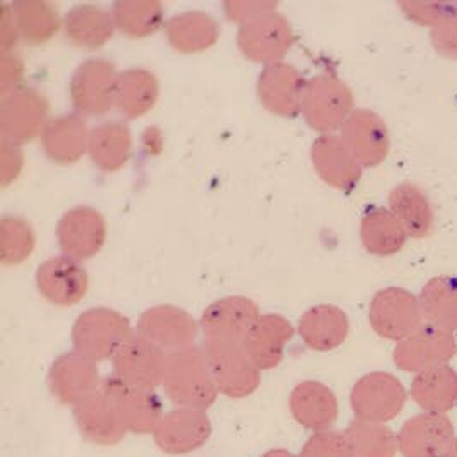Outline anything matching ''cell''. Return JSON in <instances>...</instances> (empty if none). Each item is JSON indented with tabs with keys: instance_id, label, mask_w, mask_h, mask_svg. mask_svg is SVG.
Wrapping results in <instances>:
<instances>
[{
	"instance_id": "ffe728a7",
	"label": "cell",
	"mask_w": 457,
	"mask_h": 457,
	"mask_svg": "<svg viewBox=\"0 0 457 457\" xmlns=\"http://www.w3.org/2000/svg\"><path fill=\"white\" fill-rule=\"evenodd\" d=\"M106 227L95 209L78 208L65 212L59 223V244L65 255L81 261L104 247Z\"/></svg>"
},
{
	"instance_id": "8992f818",
	"label": "cell",
	"mask_w": 457,
	"mask_h": 457,
	"mask_svg": "<svg viewBox=\"0 0 457 457\" xmlns=\"http://www.w3.org/2000/svg\"><path fill=\"white\" fill-rule=\"evenodd\" d=\"M369 320L375 334L395 343L406 339L425 322L418 296L395 287L375 293Z\"/></svg>"
},
{
	"instance_id": "d4e9b609",
	"label": "cell",
	"mask_w": 457,
	"mask_h": 457,
	"mask_svg": "<svg viewBox=\"0 0 457 457\" xmlns=\"http://www.w3.org/2000/svg\"><path fill=\"white\" fill-rule=\"evenodd\" d=\"M293 337L290 322L281 315H261L244 346L259 370H270L279 365L287 343Z\"/></svg>"
},
{
	"instance_id": "836d02e7",
	"label": "cell",
	"mask_w": 457,
	"mask_h": 457,
	"mask_svg": "<svg viewBox=\"0 0 457 457\" xmlns=\"http://www.w3.org/2000/svg\"><path fill=\"white\" fill-rule=\"evenodd\" d=\"M158 84L156 79L145 71H129L119 76L115 104L127 117L136 119L145 113L156 102Z\"/></svg>"
},
{
	"instance_id": "e0dca14e",
	"label": "cell",
	"mask_w": 457,
	"mask_h": 457,
	"mask_svg": "<svg viewBox=\"0 0 457 457\" xmlns=\"http://www.w3.org/2000/svg\"><path fill=\"white\" fill-rule=\"evenodd\" d=\"M119 76L112 63L89 61L84 63L71 86L72 100L81 113L102 115L115 104Z\"/></svg>"
},
{
	"instance_id": "7402d4cb",
	"label": "cell",
	"mask_w": 457,
	"mask_h": 457,
	"mask_svg": "<svg viewBox=\"0 0 457 457\" xmlns=\"http://www.w3.org/2000/svg\"><path fill=\"white\" fill-rule=\"evenodd\" d=\"M290 411L296 423L317 434L333 428L339 415V406L328 386L307 380L291 391Z\"/></svg>"
},
{
	"instance_id": "ee69618b",
	"label": "cell",
	"mask_w": 457,
	"mask_h": 457,
	"mask_svg": "<svg viewBox=\"0 0 457 457\" xmlns=\"http://www.w3.org/2000/svg\"><path fill=\"white\" fill-rule=\"evenodd\" d=\"M444 457H457V436L456 440H454V444H453V447L447 451V454Z\"/></svg>"
},
{
	"instance_id": "ac0fdd59",
	"label": "cell",
	"mask_w": 457,
	"mask_h": 457,
	"mask_svg": "<svg viewBox=\"0 0 457 457\" xmlns=\"http://www.w3.org/2000/svg\"><path fill=\"white\" fill-rule=\"evenodd\" d=\"M137 333L171 353L192 346L197 336V324L187 312L171 305H160L143 313Z\"/></svg>"
},
{
	"instance_id": "30bf717a",
	"label": "cell",
	"mask_w": 457,
	"mask_h": 457,
	"mask_svg": "<svg viewBox=\"0 0 457 457\" xmlns=\"http://www.w3.org/2000/svg\"><path fill=\"white\" fill-rule=\"evenodd\" d=\"M456 440L451 418L442 413H420L406 420L397 434L403 457H444Z\"/></svg>"
},
{
	"instance_id": "b9f144b4",
	"label": "cell",
	"mask_w": 457,
	"mask_h": 457,
	"mask_svg": "<svg viewBox=\"0 0 457 457\" xmlns=\"http://www.w3.org/2000/svg\"><path fill=\"white\" fill-rule=\"evenodd\" d=\"M432 43L442 57L457 61V7L430 33Z\"/></svg>"
},
{
	"instance_id": "2e32d148",
	"label": "cell",
	"mask_w": 457,
	"mask_h": 457,
	"mask_svg": "<svg viewBox=\"0 0 457 457\" xmlns=\"http://www.w3.org/2000/svg\"><path fill=\"white\" fill-rule=\"evenodd\" d=\"M37 287L50 303L71 307L86 296L89 278L79 261L61 255L43 262L37 270Z\"/></svg>"
},
{
	"instance_id": "4dcf8cb0",
	"label": "cell",
	"mask_w": 457,
	"mask_h": 457,
	"mask_svg": "<svg viewBox=\"0 0 457 457\" xmlns=\"http://www.w3.org/2000/svg\"><path fill=\"white\" fill-rule=\"evenodd\" d=\"M43 145L54 162L74 163L89 147L86 124L76 115L59 117L45 127Z\"/></svg>"
},
{
	"instance_id": "5bb4252c",
	"label": "cell",
	"mask_w": 457,
	"mask_h": 457,
	"mask_svg": "<svg viewBox=\"0 0 457 457\" xmlns=\"http://www.w3.org/2000/svg\"><path fill=\"white\" fill-rule=\"evenodd\" d=\"M341 137L363 168L380 165L391 149L387 125L367 108L354 110L341 129Z\"/></svg>"
},
{
	"instance_id": "4fadbf2b",
	"label": "cell",
	"mask_w": 457,
	"mask_h": 457,
	"mask_svg": "<svg viewBox=\"0 0 457 457\" xmlns=\"http://www.w3.org/2000/svg\"><path fill=\"white\" fill-rule=\"evenodd\" d=\"M102 386L96 363L78 352L57 358L48 374V387L54 397L71 406L100 393Z\"/></svg>"
},
{
	"instance_id": "7c38bea8",
	"label": "cell",
	"mask_w": 457,
	"mask_h": 457,
	"mask_svg": "<svg viewBox=\"0 0 457 457\" xmlns=\"http://www.w3.org/2000/svg\"><path fill=\"white\" fill-rule=\"evenodd\" d=\"M211 430V420L204 410L175 408L162 418L153 436L165 454L184 456L201 449L208 442Z\"/></svg>"
},
{
	"instance_id": "44dd1931",
	"label": "cell",
	"mask_w": 457,
	"mask_h": 457,
	"mask_svg": "<svg viewBox=\"0 0 457 457\" xmlns=\"http://www.w3.org/2000/svg\"><path fill=\"white\" fill-rule=\"evenodd\" d=\"M46 104L42 96L28 87H14L2 102V132L12 143L33 139L42 130Z\"/></svg>"
},
{
	"instance_id": "603a6c76",
	"label": "cell",
	"mask_w": 457,
	"mask_h": 457,
	"mask_svg": "<svg viewBox=\"0 0 457 457\" xmlns=\"http://www.w3.org/2000/svg\"><path fill=\"white\" fill-rule=\"evenodd\" d=\"M305 86L298 71L285 63H270L259 78V98L272 113L296 117L302 112Z\"/></svg>"
},
{
	"instance_id": "f1b7e54d",
	"label": "cell",
	"mask_w": 457,
	"mask_h": 457,
	"mask_svg": "<svg viewBox=\"0 0 457 457\" xmlns=\"http://www.w3.org/2000/svg\"><path fill=\"white\" fill-rule=\"evenodd\" d=\"M425 322L444 331H457V278L436 276L428 279L418 296Z\"/></svg>"
},
{
	"instance_id": "60d3db41",
	"label": "cell",
	"mask_w": 457,
	"mask_h": 457,
	"mask_svg": "<svg viewBox=\"0 0 457 457\" xmlns=\"http://www.w3.org/2000/svg\"><path fill=\"white\" fill-rule=\"evenodd\" d=\"M401 11L416 24L436 28L457 7V2H399Z\"/></svg>"
},
{
	"instance_id": "d590c367",
	"label": "cell",
	"mask_w": 457,
	"mask_h": 457,
	"mask_svg": "<svg viewBox=\"0 0 457 457\" xmlns=\"http://www.w3.org/2000/svg\"><path fill=\"white\" fill-rule=\"evenodd\" d=\"M168 38L177 50L197 52L216 42L218 28L204 14H184L168 24Z\"/></svg>"
},
{
	"instance_id": "ab89813d",
	"label": "cell",
	"mask_w": 457,
	"mask_h": 457,
	"mask_svg": "<svg viewBox=\"0 0 457 457\" xmlns=\"http://www.w3.org/2000/svg\"><path fill=\"white\" fill-rule=\"evenodd\" d=\"M298 457H354V454L345 434L326 430L313 434Z\"/></svg>"
},
{
	"instance_id": "f546056e",
	"label": "cell",
	"mask_w": 457,
	"mask_h": 457,
	"mask_svg": "<svg viewBox=\"0 0 457 457\" xmlns=\"http://www.w3.org/2000/svg\"><path fill=\"white\" fill-rule=\"evenodd\" d=\"M360 237L363 247L378 257L395 255L408 242V231L391 209H372L361 220Z\"/></svg>"
},
{
	"instance_id": "8fae6325",
	"label": "cell",
	"mask_w": 457,
	"mask_h": 457,
	"mask_svg": "<svg viewBox=\"0 0 457 457\" xmlns=\"http://www.w3.org/2000/svg\"><path fill=\"white\" fill-rule=\"evenodd\" d=\"M257 305L244 296H229L211 303L201 317L206 341L244 345L259 320Z\"/></svg>"
},
{
	"instance_id": "e575fe53",
	"label": "cell",
	"mask_w": 457,
	"mask_h": 457,
	"mask_svg": "<svg viewBox=\"0 0 457 457\" xmlns=\"http://www.w3.org/2000/svg\"><path fill=\"white\" fill-rule=\"evenodd\" d=\"M130 151V134L120 124L100 125L89 137L93 162L104 170L115 171L124 165Z\"/></svg>"
},
{
	"instance_id": "74e56055",
	"label": "cell",
	"mask_w": 457,
	"mask_h": 457,
	"mask_svg": "<svg viewBox=\"0 0 457 457\" xmlns=\"http://www.w3.org/2000/svg\"><path fill=\"white\" fill-rule=\"evenodd\" d=\"M22 37L31 43L48 40L59 28L57 11L50 4L20 2L14 7Z\"/></svg>"
},
{
	"instance_id": "484cf974",
	"label": "cell",
	"mask_w": 457,
	"mask_h": 457,
	"mask_svg": "<svg viewBox=\"0 0 457 457\" xmlns=\"http://www.w3.org/2000/svg\"><path fill=\"white\" fill-rule=\"evenodd\" d=\"M298 331L311 350L331 352L346 341L350 320L339 307L317 305L302 315Z\"/></svg>"
},
{
	"instance_id": "3957f363",
	"label": "cell",
	"mask_w": 457,
	"mask_h": 457,
	"mask_svg": "<svg viewBox=\"0 0 457 457\" xmlns=\"http://www.w3.org/2000/svg\"><path fill=\"white\" fill-rule=\"evenodd\" d=\"M352 89L333 76H319L305 86L302 112L313 130L331 134L341 130L353 113Z\"/></svg>"
},
{
	"instance_id": "6da1fadb",
	"label": "cell",
	"mask_w": 457,
	"mask_h": 457,
	"mask_svg": "<svg viewBox=\"0 0 457 457\" xmlns=\"http://www.w3.org/2000/svg\"><path fill=\"white\" fill-rule=\"evenodd\" d=\"M162 386L177 408L208 410L220 395L204 350L188 346L168 353Z\"/></svg>"
},
{
	"instance_id": "7a4b0ae2",
	"label": "cell",
	"mask_w": 457,
	"mask_h": 457,
	"mask_svg": "<svg viewBox=\"0 0 457 457\" xmlns=\"http://www.w3.org/2000/svg\"><path fill=\"white\" fill-rule=\"evenodd\" d=\"M132 334L127 317L100 307L78 317L72 329V341L78 353L98 363L113 360Z\"/></svg>"
},
{
	"instance_id": "d6a6232c",
	"label": "cell",
	"mask_w": 457,
	"mask_h": 457,
	"mask_svg": "<svg viewBox=\"0 0 457 457\" xmlns=\"http://www.w3.org/2000/svg\"><path fill=\"white\" fill-rule=\"evenodd\" d=\"M345 436L348 438L354 457H395L399 454L397 434L384 423L354 420Z\"/></svg>"
},
{
	"instance_id": "1f68e13d",
	"label": "cell",
	"mask_w": 457,
	"mask_h": 457,
	"mask_svg": "<svg viewBox=\"0 0 457 457\" xmlns=\"http://www.w3.org/2000/svg\"><path fill=\"white\" fill-rule=\"evenodd\" d=\"M67 38L84 48H100L112 38V18L96 7H76L65 18Z\"/></svg>"
},
{
	"instance_id": "83f0119b",
	"label": "cell",
	"mask_w": 457,
	"mask_h": 457,
	"mask_svg": "<svg viewBox=\"0 0 457 457\" xmlns=\"http://www.w3.org/2000/svg\"><path fill=\"white\" fill-rule=\"evenodd\" d=\"M389 209L408 231L410 238H425L432 233L436 214L425 190L416 184H399L389 194Z\"/></svg>"
},
{
	"instance_id": "277c9868",
	"label": "cell",
	"mask_w": 457,
	"mask_h": 457,
	"mask_svg": "<svg viewBox=\"0 0 457 457\" xmlns=\"http://www.w3.org/2000/svg\"><path fill=\"white\" fill-rule=\"evenodd\" d=\"M204 353L216 387L233 399L247 397L261 384V370L252 361L244 345L206 341Z\"/></svg>"
},
{
	"instance_id": "9a60e30c",
	"label": "cell",
	"mask_w": 457,
	"mask_h": 457,
	"mask_svg": "<svg viewBox=\"0 0 457 457\" xmlns=\"http://www.w3.org/2000/svg\"><path fill=\"white\" fill-rule=\"evenodd\" d=\"M238 45L244 55L253 62H278L290 50V24L268 11L244 22Z\"/></svg>"
},
{
	"instance_id": "f35d334b",
	"label": "cell",
	"mask_w": 457,
	"mask_h": 457,
	"mask_svg": "<svg viewBox=\"0 0 457 457\" xmlns=\"http://www.w3.org/2000/svg\"><path fill=\"white\" fill-rule=\"evenodd\" d=\"M2 227L12 233V238L2 235V262L5 266H18L31 255L35 245L31 228L20 218H4Z\"/></svg>"
},
{
	"instance_id": "9c48e42d",
	"label": "cell",
	"mask_w": 457,
	"mask_h": 457,
	"mask_svg": "<svg viewBox=\"0 0 457 457\" xmlns=\"http://www.w3.org/2000/svg\"><path fill=\"white\" fill-rule=\"evenodd\" d=\"M167 358V352L143 334H132L113 356L115 377L125 384L154 391L163 382Z\"/></svg>"
},
{
	"instance_id": "d6986e66",
	"label": "cell",
	"mask_w": 457,
	"mask_h": 457,
	"mask_svg": "<svg viewBox=\"0 0 457 457\" xmlns=\"http://www.w3.org/2000/svg\"><path fill=\"white\" fill-rule=\"evenodd\" d=\"M313 167L317 173L337 190H352L361 179V165L354 158L341 136L326 134L312 147Z\"/></svg>"
},
{
	"instance_id": "ba28073f",
	"label": "cell",
	"mask_w": 457,
	"mask_h": 457,
	"mask_svg": "<svg viewBox=\"0 0 457 457\" xmlns=\"http://www.w3.org/2000/svg\"><path fill=\"white\" fill-rule=\"evenodd\" d=\"M102 393L122 420L127 432L154 434L165 416L163 404L154 391L125 384L115 375L104 380Z\"/></svg>"
},
{
	"instance_id": "4316f807",
	"label": "cell",
	"mask_w": 457,
	"mask_h": 457,
	"mask_svg": "<svg viewBox=\"0 0 457 457\" xmlns=\"http://www.w3.org/2000/svg\"><path fill=\"white\" fill-rule=\"evenodd\" d=\"M410 395L427 413L447 415L457 404V372L440 365L415 375Z\"/></svg>"
},
{
	"instance_id": "cb8c5ba5",
	"label": "cell",
	"mask_w": 457,
	"mask_h": 457,
	"mask_svg": "<svg viewBox=\"0 0 457 457\" xmlns=\"http://www.w3.org/2000/svg\"><path fill=\"white\" fill-rule=\"evenodd\" d=\"M74 420L81 436L98 445H115L127 436L122 420L102 391L74 406Z\"/></svg>"
},
{
	"instance_id": "7bdbcfd3",
	"label": "cell",
	"mask_w": 457,
	"mask_h": 457,
	"mask_svg": "<svg viewBox=\"0 0 457 457\" xmlns=\"http://www.w3.org/2000/svg\"><path fill=\"white\" fill-rule=\"evenodd\" d=\"M262 457H298L295 456V454H291L290 451H285V449H274V451H270V453H266Z\"/></svg>"
},
{
	"instance_id": "8d00e7d4",
	"label": "cell",
	"mask_w": 457,
	"mask_h": 457,
	"mask_svg": "<svg viewBox=\"0 0 457 457\" xmlns=\"http://www.w3.org/2000/svg\"><path fill=\"white\" fill-rule=\"evenodd\" d=\"M163 18L158 2H119L115 5V22L129 37H145L160 28Z\"/></svg>"
},
{
	"instance_id": "5b68a950",
	"label": "cell",
	"mask_w": 457,
	"mask_h": 457,
	"mask_svg": "<svg viewBox=\"0 0 457 457\" xmlns=\"http://www.w3.org/2000/svg\"><path fill=\"white\" fill-rule=\"evenodd\" d=\"M408 393L401 380L387 372L363 375L352 389L350 403L356 420L387 423L404 410Z\"/></svg>"
},
{
	"instance_id": "52a82bcc",
	"label": "cell",
	"mask_w": 457,
	"mask_h": 457,
	"mask_svg": "<svg viewBox=\"0 0 457 457\" xmlns=\"http://www.w3.org/2000/svg\"><path fill=\"white\" fill-rule=\"evenodd\" d=\"M456 354L454 334L423 322L415 333L397 343L393 360L399 370L416 375L434 367L449 365Z\"/></svg>"
}]
</instances>
